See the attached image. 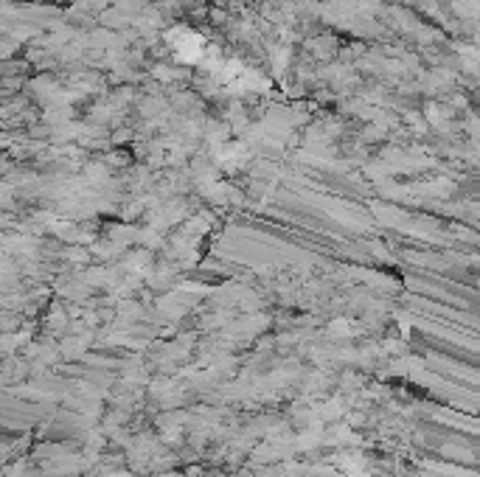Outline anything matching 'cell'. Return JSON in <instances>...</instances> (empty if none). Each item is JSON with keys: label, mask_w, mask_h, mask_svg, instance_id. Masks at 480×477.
Wrapping results in <instances>:
<instances>
[{"label": "cell", "mask_w": 480, "mask_h": 477, "mask_svg": "<svg viewBox=\"0 0 480 477\" xmlns=\"http://www.w3.org/2000/svg\"><path fill=\"white\" fill-rule=\"evenodd\" d=\"M171 45L177 48V53H180V59H200V53H202V40L194 34V32H174L171 34Z\"/></svg>", "instance_id": "cell-1"}]
</instances>
